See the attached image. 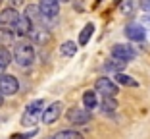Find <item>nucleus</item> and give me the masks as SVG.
I'll use <instances>...</instances> for the list:
<instances>
[{
	"mask_svg": "<svg viewBox=\"0 0 150 139\" xmlns=\"http://www.w3.org/2000/svg\"><path fill=\"white\" fill-rule=\"evenodd\" d=\"M142 27H144L146 31L150 29V16H144V18H142Z\"/></svg>",
	"mask_w": 150,
	"mask_h": 139,
	"instance_id": "nucleus-24",
	"label": "nucleus"
},
{
	"mask_svg": "<svg viewBox=\"0 0 150 139\" xmlns=\"http://www.w3.org/2000/svg\"><path fill=\"white\" fill-rule=\"evenodd\" d=\"M60 52H62L64 56H73V54L77 52V45H75L73 41H66L62 45V48H60Z\"/></svg>",
	"mask_w": 150,
	"mask_h": 139,
	"instance_id": "nucleus-20",
	"label": "nucleus"
},
{
	"mask_svg": "<svg viewBox=\"0 0 150 139\" xmlns=\"http://www.w3.org/2000/svg\"><path fill=\"white\" fill-rule=\"evenodd\" d=\"M94 87H96V91L102 95V97H115V95L119 93L117 85H115L112 79H108V77H100V79H96Z\"/></svg>",
	"mask_w": 150,
	"mask_h": 139,
	"instance_id": "nucleus-4",
	"label": "nucleus"
},
{
	"mask_svg": "<svg viewBox=\"0 0 150 139\" xmlns=\"http://www.w3.org/2000/svg\"><path fill=\"white\" fill-rule=\"evenodd\" d=\"M35 133H37V130H31V131H27V133H13L12 139H31Z\"/></svg>",
	"mask_w": 150,
	"mask_h": 139,
	"instance_id": "nucleus-23",
	"label": "nucleus"
},
{
	"mask_svg": "<svg viewBox=\"0 0 150 139\" xmlns=\"http://www.w3.org/2000/svg\"><path fill=\"white\" fill-rule=\"evenodd\" d=\"M39 10L44 18H56L58 12H60V0H40Z\"/></svg>",
	"mask_w": 150,
	"mask_h": 139,
	"instance_id": "nucleus-6",
	"label": "nucleus"
},
{
	"mask_svg": "<svg viewBox=\"0 0 150 139\" xmlns=\"http://www.w3.org/2000/svg\"><path fill=\"white\" fill-rule=\"evenodd\" d=\"M100 110L104 114H115V110H117V103H115L114 97H104L100 103Z\"/></svg>",
	"mask_w": 150,
	"mask_h": 139,
	"instance_id": "nucleus-12",
	"label": "nucleus"
},
{
	"mask_svg": "<svg viewBox=\"0 0 150 139\" xmlns=\"http://www.w3.org/2000/svg\"><path fill=\"white\" fill-rule=\"evenodd\" d=\"M115 81H117V83H121V85H127V87H137L139 85V83L133 79L131 76H125V73H121V72L115 73Z\"/></svg>",
	"mask_w": 150,
	"mask_h": 139,
	"instance_id": "nucleus-17",
	"label": "nucleus"
},
{
	"mask_svg": "<svg viewBox=\"0 0 150 139\" xmlns=\"http://www.w3.org/2000/svg\"><path fill=\"white\" fill-rule=\"evenodd\" d=\"M13 37H16V33H13L10 27H0V43H2V45H8V43H12Z\"/></svg>",
	"mask_w": 150,
	"mask_h": 139,
	"instance_id": "nucleus-18",
	"label": "nucleus"
},
{
	"mask_svg": "<svg viewBox=\"0 0 150 139\" xmlns=\"http://www.w3.org/2000/svg\"><path fill=\"white\" fill-rule=\"evenodd\" d=\"M93 31H94V25H93V23H87V25H85V29L81 31V35H79V45H81V46H85L88 41H91Z\"/></svg>",
	"mask_w": 150,
	"mask_h": 139,
	"instance_id": "nucleus-15",
	"label": "nucleus"
},
{
	"mask_svg": "<svg viewBox=\"0 0 150 139\" xmlns=\"http://www.w3.org/2000/svg\"><path fill=\"white\" fill-rule=\"evenodd\" d=\"M2 103H4V95L0 93V106H2Z\"/></svg>",
	"mask_w": 150,
	"mask_h": 139,
	"instance_id": "nucleus-27",
	"label": "nucleus"
},
{
	"mask_svg": "<svg viewBox=\"0 0 150 139\" xmlns=\"http://www.w3.org/2000/svg\"><path fill=\"white\" fill-rule=\"evenodd\" d=\"M0 2H2V0H0Z\"/></svg>",
	"mask_w": 150,
	"mask_h": 139,
	"instance_id": "nucleus-29",
	"label": "nucleus"
},
{
	"mask_svg": "<svg viewBox=\"0 0 150 139\" xmlns=\"http://www.w3.org/2000/svg\"><path fill=\"white\" fill-rule=\"evenodd\" d=\"M19 14L16 8H6L2 10V14H0V23H4V25H13V23L18 21Z\"/></svg>",
	"mask_w": 150,
	"mask_h": 139,
	"instance_id": "nucleus-11",
	"label": "nucleus"
},
{
	"mask_svg": "<svg viewBox=\"0 0 150 139\" xmlns=\"http://www.w3.org/2000/svg\"><path fill=\"white\" fill-rule=\"evenodd\" d=\"M93 120V114L87 108H69L67 110V122L73 126H85Z\"/></svg>",
	"mask_w": 150,
	"mask_h": 139,
	"instance_id": "nucleus-3",
	"label": "nucleus"
},
{
	"mask_svg": "<svg viewBox=\"0 0 150 139\" xmlns=\"http://www.w3.org/2000/svg\"><path fill=\"white\" fill-rule=\"evenodd\" d=\"M18 89H19V83L13 76H8V73L0 76V93L2 95H16Z\"/></svg>",
	"mask_w": 150,
	"mask_h": 139,
	"instance_id": "nucleus-5",
	"label": "nucleus"
},
{
	"mask_svg": "<svg viewBox=\"0 0 150 139\" xmlns=\"http://www.w3.org/2000/svg\"><path fill=\"white\" fill-rule=\"evenodd\" d=\"M13 58H16V62H18L21 68L31 66L33 60H35V48H33V45L27 43V41L18 43L16 48H13Z\"/></svg>",
	"mask_w": 150,
	"mask_h": 139,
	"instance_id": "nucleus-1",
	"label": "nucleus"
},
{
	"mask_svg": "<svg viewBox=\"0 0 150 139\" xmlns=\"http://www.w3.org/2000/svg\"><path fill=\"white\" fill-rule=\"evenodd\" d=\"M12 62V54L8 52L6 48H0V66L8 68V64Z\"/></svg>",
	"mask_w": 150,
	"mask_h": 139,
	"instance_id": "nucleus-21",
	"label": "nucleus"
},
{
	"mask_svg": "<svg viewBox=\"0 0 150 139\" xmlns=\"http://www.w3.org/2000/svg\"><path fill=\"white\" fill-rule=\"evenodd\" d=\"M40 10H39V6H27L25 8V18H29L31 21H39L40 19Z\"/></svg>",
	"mask_w": 150,
	"mask_h": 139,
	"instance_id": "nucleus-19",
	"label": "nucleus"
},
{
	"mask_svg": "<svg viewBox=\"0 0 150 139\" xmlns=\"http://www.w3.org/2000/svg\"><path fill=\"white\" fill-rule=\"evenodd\" d=\"M125 64H127V62H123V60L112 56V60H108V62L104 64V68H106L108 72H115V73H117V72H121V70L125 68Z\"/></svg>",
	"mask_w": 150,
	"mask_h": 139,
	"instance_id": "nucleus-14",
	"label": "nucleus"
},
{
	"mask_svg": "<svg viewBox=\"0 0 150 139\" xmlns=\"http://www.w3.org/2000/svg\"><path fill=\"white\" fill-rule=\"evenodd\" d=\"M31 31H33V21L29 18H25V16H19L18 21L13 23V33L19 37H27Z\"/></svg>",
	"mask_w": 150,
	"mask_h": 139,
	"instance_id": "nucleus-9",
	"label": "nucleus"
},
{
	"mask_svg": "<svg viewBox=\"0 0 150 139\" xmlns=\"http://www.w3.org/2000/svg\"><path fill=\"white\" fill-rule=\"evenodd\" d=\"M42 106H44V101H33L29 106L25 108V112H23L21 116V124L23 126H33L37 120H39L40 112H42Z\"/></svg>",
	"mask_w": 150,
	"mask_h": 139,
	"instance_id": "nucleus-2",
	"label": "nucleus"
},
{
	"mask_svg": "<svg viewBox=\"0 0 150 139\" xmlns=\"http://www.w3.org/2000/svg\"><path fill=\"white\" fill-rule=\"evenodd\" d=\"M112 56L114 58H119L123 60V62H127V60H133L135 56H137V52H135V48L129 45H115L114 48H112Z\"/></svg>",
	"mask_w": 150,
	"mask_h": 139,
	"instance_id": "nucleus-8",
	"label": "nucleus"
},
{
	"mask_svg": "<svg viewBox=\"0 0 150 139\" xmlns=\"http://www.w3.org/2000/svg\"><path fill=\"white\" fill-rule=\"evenodd\" d=\"M125 35H127L129 41H144L146 29L142 25H139V23H131V25H127V29H125Z\"/></svg>",
	"mask_w": 150,
	"mask_h": 139,
	"instance_id": "nucleus-10",
	"label": "nucleus"
},
{
	"mask_svg": "<svg viewBox=\"0 0 150 139\" xmlns=\"http://www.w3.org/2000/svg\"><path fill=\"white\" fill-rule=\"evenodd\" d=\"M83 104H85V108H87V110L96 108V104H98L96 93H94V91H85V93H83Z\"/></svg>",
	"mask_w": 150,
	"mask_h": 139,
	"instance_id": "nucleus-13",
	"label": "nucleus"
},
{
	"mask_svg": "<svg viewBox=\"0 0 150 139\" xmlns=\"http://www.w3.org/2000/svg\"><path fill=\"white\" fill-rule=\"evenodd\" d=\"M60 2H69V0H60Z\"/></svg>",
	"mask_w": 150,
	"mask_h": 139,
	"instance_id": "nucleus-28",
	"label": "nucleus"
},
{
	"mask_svg": "<svg viewBox=\"0 0 150 139\" xmlns=\"http://www.w3.org/2000/svg\"><path fill=\"white\" fill-rule=\"evenodd\" d=\"M52 139H85L79 131H73V130H64V131H58Z\"/></svg>",
	"mask_w": 150,
	"mask_h": 139,
	"instance_id": "nucleus-16",
	"label": "nucleus"
},
{
	"mask_svg": "<svg viewBox=\"0 0 150 139\" xmlns=\"http://www.w3.org/2000/svg\"><path fill=\"white\" fill-rule=\"evenodd\" d=\"M141 8L144 10V12H150V0H142V2H141Z\"/></svg>",
	"mask_w": 150,
	"mask_h": 139,
	"instance_id": "nucleus-25",
	"label": "nucleus"
},
{
	"mask_svg": "<svg viewBox=\"0 0 150 139\" xmlns=\"http://www.w3.org/2000/svg\"><path fill=\"white\" fill-rule=\"evenodd\" d=\"M10 4H12V8H18V6H21L23 2H25V0H8Z\"/></svg>",
	"mask_w": 150,
	"mask_h": 139,
	"instance_id": "nucleus-26",
	"label": "nucleus"
},
{
	"mask_svg": "<svg viewBox=\"0 0 150 139\" xmlns=\"http://www.w3.org/2000/svg\"><path fill=\"white\" fill-rule=\"evenodd\" d=\"M62 103L60 101H56V103H52L48 108H44L42 112V122L44 124H54V122L60 118V114H62Z\"/></svg>",
	"mask_w": 150,
	"mask_h": 139,
	"instance_id": "nucleus-7",
	"label": "nucleus"
},
{
	"mask_svg": "<svg viewBox=\"0 0 150 139\" xmlns=\"http://www.w3.org/2000/svg\"><path fill=\"white\" fill-rule=\"evenodd\" d=\"M135 8H137V2H135V0H125L123 6H121V12L123 14H131Z\"/></svg>",
	"mask_w": 150,
	"mask_h": 139,
	"instance_id": "nucleus-22",
	"label": "nucleus"
}]
</instances>
